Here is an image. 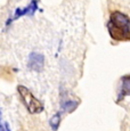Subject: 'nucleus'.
Segmentation results:
<instances>
[{"label": "nucleus", "instance_id": "f257e3e1", "mask_svg": "<svg viewBox=\"0 0 130 131\" xmlns=\"http://www.w3.org/2000/svg\"><path fill=\"white\" fill-rule=\"evenodd\" d=\"M110 37L115 41L130 40V18L121 12H113L107 22Z\"/></svg>", "mask_w": 130, "mask_h": 131}, {"label": "nucleus", "instance_id": "f03ea898", "mask_svg": "<svg viewBox=\"0 0 130 131\" xmlns=\"http://www.w3.org/2000/svg\"><path fill=\"white\" fill-rule=\"evenodd\" d=\"M17 91H18L19 96H21L22 102L24 103L25 107L31 114H38V113H41L44 111V104L37 97H34L33 94L26 87L18 85L17 87Z\"/></svg>", "mask_w": 130, "mask_h": 131}, {"label": "nucleus", "instance_id": "7ed1b4c3", "mask_svg": "<svg viewBox=\"0 0 130 131\" xmlns=\"http://www.w3.org/2000/svg\"><path fill=\"white\" fill-rule=\"evenodd\" d=\"M38 4H39V0H31V2H30L26 7H24V8H17L13 14V16L8 18L6 25L8 26V25H10V23H13L14 21L21 18V17L32 16V15H34V13H36L37 9H38Z\"/></svg>", "mask_w": 130, "mask_h": 131}, {"label": "nucleus", "instance_id": "20e7f679", "mask_svg": "<svg viewBox=\"0 0 130 131\" xmlns=\"http://www.w3.org/2000/svg\"><path fill=\"white\" fill-rule=\"evenodd\" d=\"M27 67L31 71L40 72L45 67V57L42 54L37 51H32L29 55V60H27Z\"/></svg>", "mask_w": 130, "mask_h": 131}, {"label": "nucleus", "instance_id": "39448f33", "mask_svg": "<svg viewBox=\"0 0 130 131\" xmlns=\"http://www.w3.org/2000/svg\"><path fill=\"white\" fill-rule=\"evenodd\" d=\"M79 105V102L78 100H72V99H69V100H65V102L62 104V110H61V113H72L73 111H75V108L78 107Z\"/></svg>", "mask_w": 130, "mask_h": 131}, {"label": "nucleus", "instance_id": "423d86ee", "mask_svg": "<svg viewBox=\"0 0 130 131\" xmlns=\"http://www.w3.org/2000/svg\"><path fill=\"white\" fill-rule=\"evenodd\" d=\"M61 114H62L61 112L56 113V114H55L54 116H52L51 119H50V121H49L50 128H51V129L54 130V131H56L57 129H58V127H59V123H61V119H62Z\"/></svg>", "mask_w": 130, "mask_h": 131}, {"label": "nucleus", "instance_id": "0eeeda50", "mask_svg": "<svg viewBox=\"0 0 130 131\" xmlns=\"http://www.w3.org/2000/svg\"><path fill=\"white\" fill-rule=\"evenodd\" d=\"M0 131H12L9 124L4 120V117H2L1 110H0Z\"/></svg>", "mask_w": 130, "mask_h": 131}]
</instances>
